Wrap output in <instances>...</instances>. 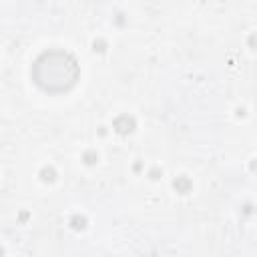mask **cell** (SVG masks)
Segmentation results:
<instances>
[{"label":"cell","mask_w":257,"mask_h":257,"mask_svg":"<svg viewBox=\"0 0 257 257\" xmlns=\"http://www.w3.org/2000/svg\"><path fill=\"white\" fill-rule=\"evenodd\" d=\"M30 76L40 90L48 94H62L76 86L80 78V66L70 52L50 48L36 56L30 68Z\"/></svg>","instance_id":"cell-1"},{"label":"cell","mask_w":257,"mask_h":257,"mask_svg":"<svg viewBox=\"0 0 257 257\" xmlns=\"http://www.w3.org/2000/svg\"><path fill=\"white\" fill-rule=\"evenodd\" d=\"M114 128H116L120 135H126V133H131V131L135 128V120H133L128 114H122V116H118V118L114 120Z\"/></svg>","instance_id":"cell-2"}]
</instances>
